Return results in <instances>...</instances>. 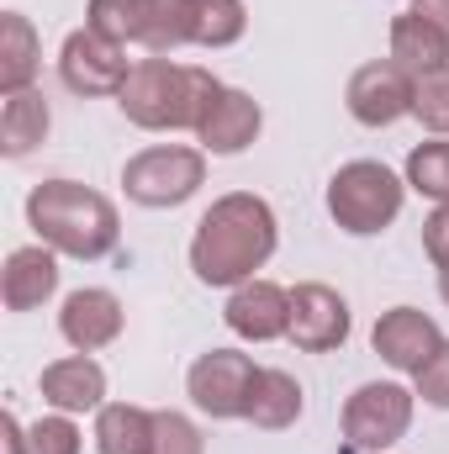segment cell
I'll return each mask as SVG.
<instances>
[{"instance_id": "6da1fadb", "label": "cell", "mask_w": 449, "mask_h": 454, "mask_svg": "<svg viewBox=\"0 0 449 454\" xmlns=\"http://www.w3.org/2000/svg\"><path fill=\"white\" fill-rule=\"evenodd\" d=\"M275 212L264 196L254 191H227L207 207V217L196 223V238H191V270L201 286H227L238 291L243 280H254V270L270 264L275 254Z\"/></svg>"}, {"instance_id": "7a4b0ae2", "label": "cell", "mask_w": 449, "mask_h": 454, "mask_svg": "<svg viewBox=\"0 0 449 454\" xmlns=\"http://www.w3.org/2000/svg\"><path fill=\"white\" fill-rule=\"evenodd\" d=\"M27 223L37 232V243H48L64 259H106L116 248V232H122L116 207L101 191L80 185V180H43V185H32Z\"/></svg>"}, {"instance_id": "3957f363", "label": "cell", "mask_w": 449, "mask_h": 454, "mask_svg": "<svg viewBox=\"0 0 449 454\" xmlns=\"http://www.w3.org/2000/svg\"><path fill=\"white\" fill-rule=\"evenodd\" d=\"M217 96V80L196 64H169V59H138L116 106L143 132H196L207 101Z\"/></svg>"}, {"instance_id": "277c9868", "label": "cell", "mask_w": 449, "mask_h": 454, "mask_svg": "<svg viewBox=\"0 0 449 454\" xmlns=\"http://www.w3.org/2000/svg\"><path fill=\"white\" fill-rule=\"evenodd\" d=\"M402 201H407V180H397L375 159H354V164H343L334 180H328V212L354 238L386 232V227L402 217Z\"/></svg>"}, {"instance_id": "5b68a950", "label": "cell", "mask_w": 449, "mask_h": 454, "mask_svg": "<svg viewBox=\"0 0 449 454\" xmlns=\"http://www.w3.org/2000/svg\"><path fill=\"white\" fill-rule=\"evenodd\" d=\"M122 185L138 207H185L201 185H207V153L185 148V143H159L143 148L122 164Z\"/></svg>"}, {"instance_id": "8992f818", "label": "cell", "mask_w": 449, "mask_h": 454, "mask_svg": "<svg viewBox=\"0 0 449 454\" xmlns=\"http://www.w3.org/2000/svg\"><path fill=\"white\" fill-rule=\"evenodd\" d=\"M413 402H418V391H407L397 380H365L343 402V444L354 454H386L397 439H407Z\"/></svg>"}, {"instance_id": "52a82bcc", "label": "cell", "mask_w": 449, "mask_h": 454, "mask_svg": "<svg viewBox=\"0 0 449 454\" xmlns=\"http://www.w3.org/2000/svg\"><path fill=\"white\" fill-rule=\"evenodd\" d=\"M254 375L259 364L238 348H207L191 375H185V391L191 402L207 412V418H248V391H254Z\"/></svg>"}, {"instance_id": "ba28073f", "label": "cell", "mask_w": 449, "mask_h": 454, "mask_svg": "<svg viewBox=\"0 0 449 454\" xmlns=\"http://www.w3.org/2000/svg\"><path fill=\"white\" fill-rule=\"evenodd\" d=\"M59 74H64V85L75 96H122L132 64H127V48L122 43L101 37L96 27H80L59 48Z\"/></svg>"}, {"instance_id": "9c48e42d", "label": "cell", "mask_w": 449, "mask_h": 454, "mask_svg": "<svg viewBox=\"0 0 449 454\" xmlns=\"http://www.w3.org/2000/svg\"><path fill=\"white\" fill-rule=\"evenodd\" d=\"M413 85H418V80H413L402 64L375 59V64L354 69V80H349V90H343L349 116H354L359 127H391V121L413 116Z\"/></svg>"}, {"instance_id": "30bf717a", "label": "cell", "mask_w": 449, "mask_h": 454, "mask_svg": "<svg viewBox=\"0 0 449 454\" xmlns=\"http://www.w3.org/2000/svg\"><path fill=\"white\" fill-rule=\"evenodd\" d=\"M370 343H375V354H381L391 370L418 375V370L445 348V333H439V323H434L429 312H418V307H391V312L375 317Z\"/></svg>"}, {"instance_id": "8fae6325", "label": "cell", "mask_w": 449, "mask_h": 454, "mask_svg": "<svg viewBox=\"0 0 449 454\" xmlns=\"http://www.w3.org/2000/svg\"><path fill=\"white\" fill-rule=\"evenodd\" d=\"M286 339L296 343L302 354H328L349 339V301L338 296L334 286L323 280H307L291 291V333Z\"/></svg>"}, {"instance_id": "7c38bea8", "label": "cell", "mask_w": 449, "mask_h": 454, "mask_svg": "<svg viewBox=\"0 0 449 454\" xmlns=\"http://www.w3.org/2000/svg\"><path fill=\"white\" fill-rule=\"evenodd\" d=\"M223 323L248 343H270L291 333V291H280L275 280H243L223 307Z\"/></svg>"}, {"instance_id": "4fadbf2b", "label": "cell", "mask_w": 449, "mask_h": 454, "mask_svg": "<svg viewBox=\"0 0 449 454\" xmlns=\"http://www.w3.org/2000/svg\"><path fill=\"white\" fill-rule=\"evenodd\" d=\"M264 127V112L248 90H232V85H217V96L207 101V112L196 121V137H201V153H243Z\"/></svg>"}, {"instance_id": "5bb4252c", "label": "cell", "mask_w": 449, "mask_h": 454, "mask_svg": "<svg viewBox=\"0 0 449 454\" xmlns=\"http://www.w3.org/2000/svg\"><path fill=\"white\" fill-rule=\"evenodd\" d=\"M59 333H64V343H69L75 354L106 348V343H116V333H122V301H116L112 291H101V286H85V291L64 296Z\"/></svg>"}, {"instance_id": "9a60e30c", "label": "cell", "mask_w": 449, "mask_h": 454, "mask_svg": "<svg viewBox=\"0 0 449 454\" xmlns=\"http://www.w3.org/2000/svg\"><path fill=\"white\" fill-rule=\"evenodd\" d=\"M53 291H59V254L48 243L11 248V259L0 270V301H5V312H37Z\"/></svg>"}, {"instance_id": "2e32d148", "label": "cell", "mask_w": 449, "mask_h": 454, "mask_svg": "<svg viewBox=\"0 0 449 454\" xmlns=\"http://www.w3.org/2000/svg\"><path fill=\"white\" fill-rule=\"evenodd\" d=\"M43 402L59 407V412H101L106 407V370L91 359V354H69V359H53L43 364Z\"/></svg>"}, {"instance_id": "e0dca14e", "label": "cell", "mask_w": 449, "mask_h": 454, "mask_svg": "<svg viewBox=\"0 0 449 454\" xmlns=\"http://www.w3.org/2000/svg\"><path fill=\"white\" fill-rule=\"evenodd\" d=\"M391 64H402L413 80L445 74L449 69V37L439 27H429L423 16L402 11V16H391Z\"/></svg>"}, {"instance_id": "ac0fdd59", "label": "cell", "mask_w": 449, "mask_h": 454, "mask_svg": "<svg viewBox=\"0 0 449 454\" xmlns=\"http://www.w3.org/2000/svg\"><path fill=\"white\" fill-rule=\"evenodd\" d=\"M296 418H302V386H296V375L259 364L254 391H248V423L264 428V434H280V428H291Z\"/></svg>"}, {"instance_id": "d6986e66", "label": "cell", "mask_w": 449, "mask_h": 454, "mask_svg": "<svg viewBox=\"0 0 449 454\" xmlns=\"http://www.w3.org/2000/svg\"><path fill=\"white\" fill-rule=\"evenodd\" d=\"M37 32L21 11H5L0 16V96H16V90H32L37 80Z\"/></svg>"}, {"instance_id": "ffe728a7", "label": "cell", "mask_w": 449, "mask_h": 454, "mask_svg": "<svg viewBox=\"0 0 449 454\" xmlns=\"http://www.w3.org/2000/svg\"><path fill=\"white\" fill-rule=\"evenodd\" d=\"M48 101L37 96V90H16V96H5V106H0V153L5 159H27L43 137H48Z\"/></svg>"}, {"instance_id": "44dd1931", "label": "cell", "mask_w": 449, "mask_h": 454, "mask_svg": "<svg viewBox=\"0 0 449 454\" xmlns=\"http://www.w3.org/2000/svg\"><path fill=\"white\" fill-rule=\"evenodd\" d=\"M96 450L101 454H154V412L132 402H106L96 412Z\"/></svg>"}, {"instance_id": "7402d4cb", "label": "cell", "mask_w": 449, "mask_h": 454, "mask_svg": "<svg viewBox=\"0 0 449 454\" xmlns=\"http://www.w3.org/2000/svg\"><path fill=\"white\" fill-rule=\"evenodd\" d=\"M85 27H96L101 37H112L122 48H127V43L143 48V37H148V27H154V0H91Z\"/></svg>"}, {"instance_id": "603a6c76", "label": "cell", "mask_w": 449, "mask_h": 454, "mask_svg": "<svg viewBox=\"0 0 449 454\" xmlns=\"http://www.w3.org/2000/svg\"><path fill=\"white\" fill-rule=\"evenodd\" d=\"M248 27L243 0H191V43L196 48H232Z\"/></svg>"}, {"instance_id": "cb8c5ba5", "label": "cell", "mask_w": 449, "mask_h": 454, "mask_svg": "<svg viewBox=\"0 0 449 454\" xmlns=\"http://www.w3.org/2000/svg\"><path fill=\"white\" fill-rule=\"evenodd\" d=\"M407 185L429 201H449V143H418L407 153Z\"/></svg>"}, {"instance_id": "d4e9b609", "label": "cell", "mask_w": 449, "mask_h": 454, "mask_svg": "<svg viewBox=\"0 0 449 454\" xmlns=\"http://www.w3.org/2000/svg\"><path fill=\"white\" fill-rule=\"evenodd\" d=\"M185 43H191V0H154V27H148L143 48L154 59H164Z\"/></svg>"}, {"instance_id": "484cf974", "label": "cell", "mask_w": 449, "mask_h": 454, "mask_svg": "<svg viewBox=\"0 0 449 454\" xmlns=\"http://www.w3.org/2000/svg\"><path fill=\"white\" fill-rule=\"evenodd\" d=\"M413 116H418L429 132L449 137V69L445 74H423V80L413 85Z\"/></svg>"}, {"instance_id": "4316f807", "label": "cell", "mask_w": 449, "mask_h": 454, "mask_svg": "<svg viewBox=\"0 0 449 454\" xmlns=\"http://www.w3.org/2000/svg\"><path fill=\"white\" fill-rule=\"evenodd\" d=\"M154 454H207L201 428L185 412H154Z\"/></svg>"}, {"instance_id": "83f0119b", "label": "cell", "mask_w": 449, "mask_h": 454, "mask_svg": "<svg viewBox=\"0 0 449 454\" xmlns=\"http://www.w3.org/2000/svg\"><path fill=\"white\" fill-rule=\"evenodd\" d=\"M27 454H80V428L69 423V412L37 418L27 428Z\"/></svg>"}, {"instance_id": "f1b7e54d", "label": "cell", "mask_w": 449, "mask_h": 454, "mask_svg": "<svg viewBox=\"0 0 449 454\" xmlns=\"http://www.w3.org/2000/svg\"><path fill=\"white\" fill-rule=\"evenodd\" d=\"M413 386H418V396L429 402V407H439V412H449V343L413 375Z\"/></svg>"}, {"instance_id": "f546056e", "label": "cell", "mask_w": 449, "mask_h": 454, "mask_svg": "<svg viewBox=\"0 0 449 454\" xmlns=\"http://www.w3.org/2000/svg\"><path fill=\"white\" fill-rule=\"evenodd\" d=\"M423 248H429L434 270H449V201H439L434 217L423 223Z\"/></svg>"}, {"instance_id": "4dcf8cb0", "label": "cell", "mask_w": 449, "mask_h": 454, "mask_svg": "<svg viewBox=\"0 0 449 454\" xmlns=\"http://www.w3.org/2000/svg\"><path fill=\"white\" fill-rule=\"evenodd\" d=\"M413 16H423L429 27H439L449 37V0H413Z\"/></svg>"}, {"instance_id": "1f68e13d", "label": "cell", "mask_w": 449, "mask_h": 454, "mask_svg": "<svg viewBox=\"0 0 449 454\" xmlns=\"http://www.w3.org/2000/svg\"><path fill=\"white\" fill-rule=\"evenodd\" d=\"M0 434H5V454H27V428H21V418H16V412H5V418H0Z\"/></svg>"}, {"instance_id": "d6a6232c", "label": "cell", "mask_w": 449, "mask_h": 454, "mask_svg": "<svg viewBox=\"0 0 449 454\" xmlns=\"http://www.w3.org/2000/svg\"><path fill=\"white\" fill-rule=\"evenodd\" d=\"M439 296H445V307H449V270H439Z\"/></svg>"}]
</instances>
